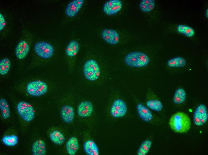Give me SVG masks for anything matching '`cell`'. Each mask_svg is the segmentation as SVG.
Listing matches in <instances>:
<instances>
[{
    "mask_svg": "<svg viewBox=\"0 0 208 155\" xmlns=\"http://www.w3.org/2000/svg\"><path fill=\"white\" fill-rule=\"evenodd\" d=\"M16 111L25 121L30 122L34 118L35 111L33 106L29 103L24 101H20L16 104Z\"/></svg>",
    "mask_w": 208,
    "mask_h": 155,
    "instance_id": "30bf717a",
    "label": "cell"
},
{
    "mask_svg": "<svg viewBox=\"0 0 208 155\" xmlns=\"http://www.w3.org/2000/svg\"><path fill=\"white\" fill-rule=\"evenodd\" d=\"M83 72L85 78L91 82L98 80L101 74L99 65L95 60L92 59L85 62L83 66Z\"/></svg>",
    "mask_w": 208,
    "mask_h": 155,
    "instance_id": "ba28073f",
    "label": "cell"
},
{
    "mask_svg": "<svg viewBox=\"0 0 208 155\" xmlns=\"http://www.w3.org/2000/svg\"><path fill=\"white\" fill-rule=\"evenodd\" d=\"M145 105L150 109L157 112L161 111L163 108L161 102L150 88L147 90Z\"/></svg>",
    "mask_w": 208,
    "mask_h": 155,
    "instance_id": "7c38bea8",
    "label": "cell"
},
{
    "mask_svg": "<svg viewBox=\"0 0 208 155\" xmlns=\"http://www.w3.org/2000/svg\"><path fill=\"white\" fill-rule=\"evenodd\" d=\"M169 124L171 128L178 133H184L188 131L191 125L190 119L185 113L179 112L173 115L171 117Z\"/></svg>",
    "mask_w": 208,
    "mask_h": 155,
    "instance_id": "5b68a950",
    "label": "cell"
},
{
    "mask_svg": "<svg viewBox=\"0 0 208 155\" xmlns=\"http://www.w3.org/2000/svg\"><path fill=\"white\" fill-rule=\"evenodd\" d=\"M205 16L206 18H208V9H207L206 10L205 12Z\"/></svg>",
    "mask_w": 208,
    "mask_h": 155,
    "instance_id": "4dcf8cb0",
    "label": "cell"
},
{
    "mask_svg": "<svg viewBox=\"0 0 208 155\" xmlns=\"http://www.w3.org/2000/svg\"><path fill=\"white\" fill-rule=\"evenodd\" d=\"M79 48V43L76 40H72L67 45L65 49V53L68 57H73L78 53Z\"/></svg>",
    "mask_w": 208,
    "mask_h": 155,
    "instance_id": "44dd1931",
    "label": "cell"
},
{
    "mask_svg": "<svg viewBox=\"0 0 208 155\" xmlns=\"http://www.w3.org/2000/svg\"><path fill=\"white\" fill-rule=\"evenodd\" d=\"M83 0H74L71 1L66 6L65 11V15L70 18L76 16L82 8Z\"/></svg>",
    "mask_w": 208,
    "mask_h": 155,
    "instance_id": "2e32d148",
    "label": "cell"
},
{
    "mask_svg": "<svg viewBox=\"0 0 208 155\" xmlns=\"http://www.w3.org/2000/svg\"><path fill=\"white\" fill-rule=\"evenodd\" d=\"M83 149L85 153L88 155H99L100 151L98 145L93 140L88 139L83 144Z\"/></svg>",
    "mask_w": 208,
    "mask_h": 155,
    "instance_id": "ac0fdd59",
    "label": "cell"
},
{
    "mask_svg": "<svg viewBox=\"0 0 208 155\" xmlns=\"http://www.w3.org/2000/svg\"><path fill=\"white\" fill-rule=\"evenodd\" d=\"M94 109L92 103L88 100H83L78 104L77 114L79 118L86 120L93 118L94 115Z\"/></svg>",
    "mask_w": 208,
    "mask_h": 155,
    "instance_id": "8fae6325",
    "label": "cell"
},
{
    "mask_svg": "<svg viewBox=\"0 0 208 155\" xmlns=\"http://www.w3.org/2000/svg\"><path fill=\"white\" fill-rule=\"evenodd\" d=\"M123 4L119 0H110L105 2L103 7L104 13L108 16L114 15L122 9Z\"/></svg>",
    "mask_w": 208,
    "mask_h": 155,
    "instance_id": "5bb4252c",
    "label": "cell"
},
{
    "mask_svg": "<svg viewBox=\"0 0 208 155\" xmlns=\"http://www.w3.org/2000/svg\"><path fill=\"white\" fill-rule=\"evenodd\" d=\"M186 64L185 58L181 56H176L169 60L167 65L170 68H180L184 67Z\"/></svg>",
    "mask_w": 208,
    "mask_h": 155,
    "instance_id": "7402d4cb",
    "label": "cell"
},
{
    "mask_svg": "<svg viewBox=\"0 0 208 155\" xmlns=\"http://www.w3.org/2000/svg\"><path fill=\"white\" fill-rule=\"evenodd\" d=\"M33 44L32 59L28 69L42 65L54 54L53 46L48 41L41 39L34 42Z\"/></svg>",
    "mask_w": 208,
    "mask_h": 155,
    "instance_id": "6da1fadb",
    "label": "cell"
},
{
    "mask_svg": "<svg viewBox=\"0 0 208 155\" xmlns=\"http://www.w3.org/2000/svg\"><path fill=\"white\" fill-rule=\"evenodd\" d=\"M176 30L178 33L189 38H192L195 34L194 29L186 25L178 24L176 27Z\"/></svg>",
    "mask_w": 208,
    "mask_h": 155,
    "instance_id": "cb8c5ba5",
    "label": "cell"
},
{
    "mask_svg": "<svg viewBox=\"0 0 208 155\" xmlns=\"http://www.w3.org/2000/svg\"><path fill=\"white\" fill-rule=\"evenodd\" d=\"M60 114L62 120L65 123L70 124L73 122L75 112L71 105L66 104L63 106L61 109Z\"/></svg>",
    "mask_w": 208,
    "mask_h": 155,
    "instance_id": "e0dca14e",
    "label": "cell"
},
{
    "mask_svg": "<svg viewBox=\"0 0 208 155\" xmlns=\"http://www.w3.org/2000/svg\"><path fill=\"white\" fill-rule=\"evenodd\" d=\"M11 62L7 57L2 58L0 60V75L4 76L8 74L10 69Z\"/></svg>",
    "mask_w": 208,
    "mask_h": 155,
    "instance_id": "d4e9b609",
    "label": "cell"
},
{
    "mask_svg": "<svg viewBox=\"0 0 208 155\" xmlns=\"http://www.w3.org/2000/svg\"><path fill=\"white\" fill-rule=\"evenodd\" d=\"M3 144L7 146L13 147L16 145L18 142V137L16 135H6L1 140Z\"/></svg>",
    "mask_w": 208,
    "mask_h": 155,
    "instance_id": "f546056e",
    "label": "cell"
},
{
    "mask_svg": "<svg viewBox=\"0 0 208 155\" xmlns=\"http://www.w3.org/2000/svg\"><path fill=\"white\" fill-rule=\"evenodd\" d=\"M186 98V94L185 90L182 88H179L175 92L173 100L175 104L179 105L185 101Z\"/></svg>",
    "mask_w": 208,
    "mask_h": 155,
    "instance_id": "484cf974",
    "label": "cell"
},
{
    "mask_svg": "<svg viewBox=\"0 0 208 155\" xmlns=\"http://www.w3.org/2000/svg\"><path fill=\"white\" fill-rule=\"evenodd\" d=\"M208 117L207 108L206 105L204 104L199 105L194 113V124L198 126L202 125L207 122Z\"/></svg>",
    "mask_w": 208,
    "mask_h": 155,
    "instance_id": "4fadbf2b",
    "label": "cell"
},
{
    "mask_svg": "<svg viewBox=\"0 0 208 155\" xmlns=\"http://www.w3.org/2000/svg\"><path fill=\"white\" fill-rule=\"evenodd\" d=\"M124 60L127 66L134 68L145 67L149 64L150 61L147 54L140 51H132L128 53Z\"/></svg>",
    "mask_w": 208,
    "mask_h": 155,
    "instance_id": "8992f818",
    "label": "cell"
},
{
    "mask_svg": "<svg viewBox=\"0 0 208 155\" xmlns=\"http://www.w3.org/2000/svg\"><path fill=\"white\" fill-rule=\"evenodd\" d=\"M120 94L116 93L111 100L108 110V116L116 120L126 116L129 109L126 102Z\"/></svg>",
    "mask_w": 208,
    "mask_h": 155,
    "instance_id": "277c9868",
    "label": "cell"
},
{
    "mask_svg": "<svg viewBox=\"0 0 208 155\" xmlns=\"http://www.w3.org/2000/svg\"><path fill=\"white\" fill-rule=\"evenodd\" d=\"M35 39L33 32L27 29L23 30L15 49V55L17 61H22L26 58Z\"/></svg>",
    "mask_w": 208,
    "mask_h": 155,
    "instance_id": "3957f363",
    "label": "cell"
},
{
    "mask_svg": "<svg viewBox=\"0 0 208 155\" xmlns=\"http://www.w3.org/2000/svg\"><path fill=\"white\" fill-rule=\"evenodd\" d=\"M32 151L33 155H45L46 153V145L42 140H38L32 144Z\"/></svg>",
    "mask_w": 208,
    "mask_h": 155,
    "instance_id": "ffe728a7",
    "label": "cell"
},
{
    "mask_svg": "<svg viewBox=\"0 0 208 155\" xmlns=\"http://www.w3.org/2000/svg\"><path fill=\"white\" fill-rule=\"evenodd\" d=\"M79 143L78 138L75 136H72L67 141L65 148L67 153L70 155H75L79 148Z\"/></svg>",
    "mask_w": 208,
    "mask_h": 155,
    "instance_id": "d6986e66",
    "label": "cell"
},
{
    "mask_svg": "<svg viewBox=\"0 0 208 155\" xmlns=\"http://www.w3.org/2000/svg\"><path fill=\"white\" fill-rule=\"evenodd\" d=\"M51 141L57 145H61L65 142V137L63 134L60 131L55 130L51 131L49 134Z\"/></svg>",
    "mask_w": 208,
    "mask_h": 155,
    "instance_id": "603a6c76",
    "label": "cell"
},
{
    "mask_svg": "<svg viewBox=\"0 0 208 155\" xmlns=\"http://www.w3.org/2000/svg\"><path fill=\"white\" fill-rule=\"evenodd\" d=\"M13 17L10 14L4 10L0 11V35L1 39L6 38L13 27Z\"/></svg>",
    "mask_w": 208,
    "mask_h": 155,
    "instance_id": "9c48e42d",
    "label": "cell"
},
{
    "mask_svg": "<svg viewBox=\"0 0 208 155\" xmlns=\"http://www.w3.org/2000/svg\"><path fill=\"white\" fill-rule=\"evenodd\" d=\"M131 94L135 103L137 114L139 117L143 121L148 123H156L158 119L146 106H145L133 93Z\"/></svg>",
    "mask_w": 208,
    "mask_h": 155,
    "instance_id": "52a82bcc",
    "label": "cell"
},
{
    "mask_svg": "<svg viewBox=\"0 0 208 155\" xmlns=\"http://www.w3.org/2000/svg\"><path fill=\"white\" fill-rule=\"evenodd\" d=\"M0 109L1 116L3 119H7L10 117V106L7 100L3 98L0 99Z\"/></svg>",
    "mask_w": 208,
    "mask_h": 155,
    "instance_id": "4316f807",
    "label": "cell"
},
{
    "mask_svg": "<svg viewBox=\"0 0 208 155\" xmlns=\"http://www.w3.org/2000/svg\"><path fill=\"white\" fill-rule=\"evenodd\" d=\"M154 0H142L140 3L139 7L140 10L145 13H149L154 9L155 6Z\"/></svg>",
    "mask_w": 208,
    "mask_h": 155,
    "instance_id": "f1b7e54d",
    "label": "cell"
},
{
    "mask_svg": "<svg viewBox=\"0 0 208 155\" xmlns=\"http://www.w3.org/2000/svg\"><path fill=\"white\" fill-rule=\"evenodd\" d=\"M15 87L17 89L33 97H38L45 95L49 89L47 81L39 78L22 80L16 83Z\"/></svg>",
    "mask_w": 208,
    "mask_h": 155,
    "instance_id": "7a4b0ae2",
    "label": "cell"
},
{
    "mask_svg": "<svg viewBox=\"0 0 208 155\" xmlns=\"http://www.w3.org/2000/svg\"><path fill=\"white\" fill-rule=\"evenodd\" d=\"M152 144L151 140L147 139L141 143L137 152V155H146L149 152Z\"/></svg>",
    "mask_w": 208,
    "mask_h": 155,
    "instance_id": "83f0119b",
    "label": "cell"
},
{
    "mask_svg": "<svg viewBox=\"0 0 208 155\" xmlns=\"http://www.w3.org/2000/svg\"><path fill=\"white\" fill-rule=\"evenodd\" d=\"M101 36L106 42L112 45L117 44L120 40V36L118 32L112 29H104L101 32Z\"/></svg>",
    "mask_w": 208,
    "mask_h": 155,
    "instance_id": "9a60e30c",
    "label": "cell"
}]
</instances>
